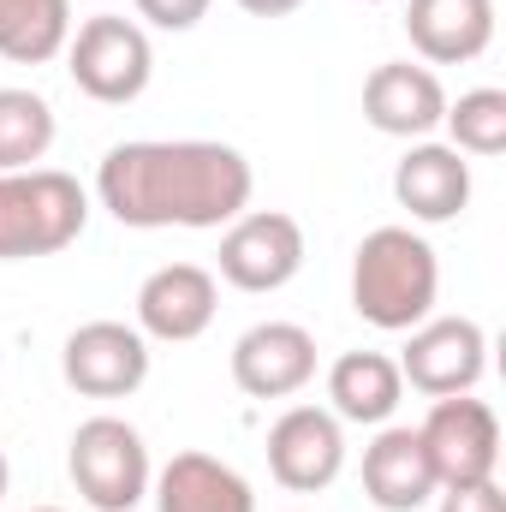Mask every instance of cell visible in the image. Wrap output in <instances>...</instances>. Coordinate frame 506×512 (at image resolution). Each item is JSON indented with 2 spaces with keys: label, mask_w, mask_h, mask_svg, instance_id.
<instances>
[{
  "label": "cell",
  "mask_w": 506,
  "mask_h": 512,
  "mask_svg": "<svg viewBox=\"0 0 506 512\" xmlns=\"http://www.w3.org/2000/svg\"><path fill=\"white\" fill-rule=\"evenodd\" d=\"M256 173L233 143H209V137H137L114 143L96 167V203L137 233H161V227H227L251 209Z\"/></svg>",
  "instance_id": "obj_1"
},
{
  "label": "cell",
  "mask_w": 506,
  "mask_h": 512,
  "mask_svg": "<svg viewBox=\"0 0 506 512\" xmlns=\"http://www.w3.org/2000/svg\"><path fill=\"white\" fill-rule=\"evenodd\" d=\"M441 256L411 227H376L352 256V310L381 334H411L435 316Z\"/></svg>",
  "instance_id": "obj_2"
},
{
  "label": "cell",
  "mask_w": 506,
  "mask_h": 512,
  "mask_svg": "<svg viewBox=\"0 0 506 512\" xmlns=\"http://www.w3.org/2000/svg\"><path fill=\"white\" fill-rule=\"evenodd\" d=\"M90 227V191L60 167L0 173V262L60 256Z\"/></svg>",
  "instance_id": "obj_3"
},
{
  "label": "cell",
  "mask_w": 506,
  "mask_h": 512,
  "mask_svg": "<svg viewBox=\"0 0 506 512\" xmlns=\"http://www.w3.org/2000/svg\"><path fill=\"white\" fill-rule=\"evenodd\" d=\"M66 72H72V84L90 102L126 108V102H137L149 90V78H155V48H149L143 24H131L120 12H96V18H84L72 30Z\"/></svg>",
  "instance_id": "obj_4"
},
{
  "label": "cell",
  "mask_w": 506,
  "mask_h": 512,
  "mask_svg": "<svg viewBox=\"0 0 506 512\" xmlns=\"http://www.w3.org/2000/svg\"><path fill=\"white\" fill-rule=\"evenodd\" d=\"M66 471H72L78 495L96 512H131L149 495V483H155L143 435L131 429L126 417H108V411H102V417H84V423L72 429Z\"/></svg>",
  "instance_id": "obj_5"
},
{
  "label": "cell",
  "mask_w": 506,
  "mask_h": 512,
  "mask_svg": "<svg viewBox=\"0 0 506 512\" xmlns=\"http://www.w3.org/2000/svg\"><path fill=\"white\" fill-rule=\"evenodd\" d=\"M417 435H423V453H429L441 489L489 483L495 465H501V417H495L489 399L447 393V399L429 405V417L417 423Z\"/></svg>",
  "instance_id": "obj_6"
},
{
  "label": "cell",
  "mask_w": 506,
  "mask_h": 512,
  "mask_svg": "<svg viewBox=\"0 0 506 512\" xmlns=\"http://www.w3.org/2000/svg\"><path fill=\"white\" fill-rule=\"evenodd\" d=\"M268 477L292 495H316L346 471V429L328 405H286L268 423Z\"/></svg>",
  "instance_id": "obj_7"
},
{
  "label": "cell",
  "mask_w": 506,
  "mask_h": 512,
  "mask_svg": "<svg viewBox=\"0 0 506 512\" xmlns=\"http://www.w3.org/2000/svg\"><path fill=\"white\" fill-rule=\"evenodd\" d=\"M399 376L429 393V399H447V393H471L489 370V334L471 322V316H429L411 328L405 352L393 358Z\"/></svg>",
  "instance_id": "obj_8"
},
{
  "label": "cell",
  "mask_w": 506,
  "mask_h": 512,
  "mask_svg": "<svg viewBox=\"0 0 506 512\" xmlns=\"http://www.w3.org/2000/svg\"><path fill=\"white\" fill-rule=\"evenodd\" d=\"M304 268V227L286 209H245L221 233V280L239 292H280Z\"/></svg>",
  "instance_id": "obj_9"
},
{
  "label": "cell",
  "mask_w": 506,
  "mask_h": 512,
  "mask_svg": "<svg viewBox=\"0 0 506 512\" xmlns=\"http://www.w3.org/2000/svg\"><path fill=\"white\" fill-rule=\"evenodd\" d=\"M60 376L84 399H131L149 382V340L137 334V322H84L66 334Z\"/></svg>",
  "instance_id": "obj_10"
},
{
  "label": "cell",
  "mask_w": 506,
  "mask_h": 512,
  "mask_svg": "<svg viewBox=\"0 0 506 512\" xmlns=\"http://www.w3.org/2000/svg\"><path fill=\"white\" fill-rule=\"evenodd\" d=\"M215 310H221V280L203 262H161L137 286V334L143 340L185 346V340L209 334Z\"/></svg>",
  "instance_id": "obj_11"
},
{
  "label": "cell",
  "mask_w": 506,
  "mask_h": 512,
  "mask_svg": "<svg viewBox=\"0 0 506 512\" xmlns=\"http://www.w3.org/2000/svg\"><path fill=\"white\" fill-rule=\"evenodd\" d=\"M233 382L251 399H292L316 382V334L298 322H256L233 340Z\"/></svg>",
  "instance_id": "obj_12"
},
{
  "label": "cell",
  "mask_w": 506,
  "mask_h": 512,
  "mask_svg": "<svg viewBox=\"0 0 506 512\" xmlns=\"http://www.w3.org/2000/svg\"><path fill=\"white\" fill-rule=\"evenodd\" d=\"M447 114V90L429 66H411V60H381L376 72L364 78V120L381 137H405V143H423L429 131H441Z\"/></svg>",
  "instance_id": "obj_13"
},
{
  "label": "cell",
  "mask_w": 506,
  "mask_h": 512,
  "mask_svg": "<svg viewBox=\"0 0 506 512\" xmlns=\"http://www.w3.org/2000/svg\"><path fill=\"white\" fill-rule=\"evenodd\" d=\"M393 197L411 221L423 227H441V221H459L465 203H471V161L453 149V143H411L405 161L393 167Z\"/></svg>",
  "instance_id": "obj_14"
},
{
  "label": "cell",
  "mask_w": 506,
  "mask_h": 512,
  "mask_svg": "<svg viewBox=\"0 0 506 512\" xmlns=\"http://www.w3.org/2000/svg\"><path fill=\"white\" fill-rule=\"evenodd\" d=\"M364 495L381 512H417L441 495L423 435L411 423H381V435L364 447Z\"/></svg>",
  "instance_id": "obj_15"
},
{
  "label": "cell",
  "mask_w": 506,
  "mask_h": 512,
  "mask_svg": "<svg viewBox=\"0 0 506 512\" xmlns=\"http://www.w3.org/2000/svg\"><path fill=\"white\" fill-rule=\"evenodd\" d=\"M405 36L429 66H465L495 42V0H411Z\"/></svg>",
  "instance_id": "obj_16"
},
{
  "label": "cell",
  "mask_w": 506,
  "mask_h": 512,
  "mask_svg": "<svg viewBox=\"0 0 506 512\" xmlns=\"http://www.w3.org/2000/svg\"><path fill=\"white\" fill-rule=\"evenodd\" d=\"M149 495H155V512H256L251 483L227 459L197 453V447L173 453L161 465V477L149 483Z\"/></svg>",
  "instance_id": "obj_17"
},
{
  "label": "cell",
  "mask_w": 506,
  "mask_h": 512,
  "mask_svg": "<svg viewBox=\"0 0 506 512\" xmlns=\"http://www.w3.org/2000/svg\"><path fill=\"white\" fill-rule=\"evenodd\" d=\"M328 411L340 423H364V429H381L399 399H405V376L387 352H340L334 370H328Z\"/></svg>",
  "instance_id": "obj_18"
},
{
  "label": "cell",
  "mask_w": 506,
  "mask_h": 512,
  "mask_svg": "<svg viewBox=\"0 0 506 512\" xmlns=\"http://www.w3.org/2000/svg\"><path fill=\"white\" fill-rule=\"evenodd\" d=\"M72 42V0H0V54L12 66H48Z\"/></svg>",
  "instance_id": "obj_19"
},
{
  "label": "cell",
  "mask_w": 506,
  "mask_h": 512,
  "mask_svg": "<svg viewBox=\"0 0 506 512\" xmlns=\"http://www.w3.org/2000/svg\"><path fill=\"white\" fill-rule=\"evenodd\" d=\"M54 149V108L36 90H0V173H24Z\"/></svg>",
  "instance_id": "obj_20"
},
{
  "label": "cell",
  "mask_w": 506,
  "mask_h": 512,
  "mask_svg": "<svg viewBox=\"0 0 506 512\" xmlns=\"http://www.w3.org/2000/svg\"><path fill=\"white\" fill-rule=\"evenodd\" d=\"M441 126H447L459 155H501L506 149V90H465L459 102H447Z\"/></svg>",
  "instance_id": "obj_21"
},
{
  "label": "cell",
  "mask_w": 506,
  "mask_h": 512,
  "mask_svg": "<svg viewBox=\"0 0 506 512\" xmlns=\"http://www.w3.org/2000/svg\"><path fill=\"white\" fill-rule=\"evenodd\" d=\"M131 6H137V18H149L155 30H197L215 0H131Z\"/></svg>",
  "instance_id": "obj_22"
},
{
  "label": "cell",
  "mask_w": 506,
  "mask_h": 512,
  "mask_svg": "<svg viewBox=\"0 0 506 512\" xmlns=\"http://www.w3.org/2000/svg\"><path fill=\"white\" fill-rule=\"evenodd\" d=\"M441 512H506L501 483H459V489H441Z\"/></svg>",
  "instance_id": "obj_23"
},
{
  "label": "cell",
  "mask_w": 506,
  "mask_h": 512,
  "mask_svg": "<svg viewBox=\"0 0 506 512\" xmlns=\"http://www.w3.org/2000/svg\"><path fill=\"white\" fill-rule=\"evenodd\" d=\"M239 6H245L251 18H286V12H298L304 0H239Z\"/></svg>",
  "instance_id": "obj_24"
},
{
  "label": "cell",
  "mask_w": 506,
  "mask_h": 512,
  "mask_svg": "<svg viewBox=\"0 0 506 512\" xmlns=\"http://www.w3.org/2000/svg\"><path fill=\"white\" fill-rule=\"evenodd\" d=\"M0 501H6V453H0Z\"/></svg>",
  "instance_id": "obj_25"
},
{
  "label": "cell",
  "mask_w": 506,
  "mask_h": 512,
  "mask_svg": "<svg viewBox=\"0 0 506 512\" xmlns=\"http://www.w3.org/2000/svg\"><path fill=\"white\" fill-rule=\"evenodd\" d=\"M30 512H60V507H30Z\"/></svg>",
  "instance_id": "obj_26"
},
{
  "label": "cell",
  "mask_w": 506,
  "mask_h": 512,
  "mask_svg": "<svg viewBox=\"0 0 506 512\" xmlns=\"http://www.w3.org/2000/svg\"><path fill=\"white\" fill-rule=\"evenodd\" d=\"M364 6H381V0H364Z\"/></svg>",
  "instance_id": "obj_27"
}]
</instances>
